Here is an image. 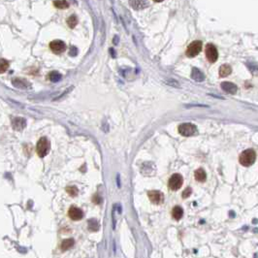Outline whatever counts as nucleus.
Instances as JSON below:
<instances>
[{
  "label": "nucleus",
  "instance_id": "423d86ee",
  "mask_svg": "<svg viewBox=\"0 0 258 258\" xmlns=\"http://www.w3.org/2000/svg\"><path fill=\"white\" fill-rule=\"evenodd\" d=\"M206 56L210 62L214 63L218 58V52L216 48L212 44H208L206 46Z\"/></svg>",
  "mask_w": 258,
  "mask_h": 258
},
{
  "label": "nucleus",
  "instance_id": "4be33fe9",
  "mask_svg": "<svg viewBox=\"0 0 258 258\" xmlns=\"http://www.w3.org/2000/svg\"><path fill=\"white\" fill-rule=\"evenodd\" d=\"M88 229L90 231H97L99 229V223L96 219H89L88 220Z\"/></svg>",
  "mask_w": 258,
  "mask_h": 258
},
{
  "label": "nucleus",
  "instance_id": "1a4fd4ad",
  "mask_svg": "<svg viewBox=\"0 0 258 258\" xmlns=\"http://www.w3.org/2000/svg\"><path fill=\"white\" fill-rule=\"evenodd\" d=\"M68 216H69L72 220H80L83 216V212L81 209L77 207H71L68 210Z\"/></svg>",
  "mask_w": 258,
  "mask_h": 258
},
{
  "label": "nucleus",
  "instance_id": "f3484780",
  "mask_svg": "<svg viewBox=\"0 0 258 258\" xmlns=\"http://www.w3.org/2000/svg\"><path fill=\"white\" fill-rule=\"evenodd\" d=\"M172 216L173 217L176 219V220H180V219L183 217L184 216V210L180 207L177 206L172 210Z\"/></svg>",
  "mask_w": 258,
  "mask_h": 258
},
{
  "label": "nucleus",
  "instance_id": "a878e982",
  "mask_svg": "<svg viewBox=\"0 0 258 258\" xmlns=\"http://www.w3.org/2000/svg\"><path fill=\"white\" fill-rule=\"evenodd\" d=\"M191 193H192V189L190 188V187H187L185 190L183 192V198H188L189 196L191 195Z\"/></svg>",
  "mask_w": 258,
  "mask_h": 258
},
{
  "label": "nucleus",
  "instance_id": "2eb2a0df",
  "mask_svg": "<svg viewBox=\"0 0 258 258\" xmlns=\"http://www.w3.org/2000/svg\"><path fill=\"white\" fill-rule=\"evenodd\" d=\"M231 72H232V68L228 64H223L220 66V68H219V76H220L221 78L229 76L231 74Z\"/></svg>",
  "mask_w": 258,
  "mask_h": 258
},
{
  "label": "nucleus",
  "instance_id": "f8f14e48",
  "mask_svg": "<svg viewBox=\"0 0 258 258\" xmlns=\"http://www.w3.org/2000/svg\"><path fill=\"white\" fill-rule=\"evenodd\" d=\"M221 88L224 90L225 92L229 93V94H236L237 90H238L237 86L233 82H223L221 83Z\"/></svg>",
  "mask_w": 258,
  "mask_h": 258
},
{
  "label": "nucleus",
  "instance_id": "20e7f679",
  "mask_svg": "<svg viewBox=\"0 0 258 258\" xmlns=\"http://www.w3.org/2000/svg\"><path fill=\"white\" fill-rule=\"evenodd\" d=\"M202 47H203V44L201 41L199 40L194 41L187 47L185 54L188 57H194L200 54V51H202Z\"/></svg>",
  "mask_w": 258,
  "mask_h": 258
},
{
  "label": "nucleus",
  "instance_id": "393cba45",
  "mask_svg": "<svg viewBox=\"0 0 258 258\" xmlns=\"http://www.w3.org/2000/svg\"><path fill=\"white\" fill-rule=\"evenodd\" d=\"M247 66L249 68V70L251 71L253 74H256L258 72V66L255 65V64H252V63H247Z\"/></svg>",
  "mask_w": 258,
  "mask_h": 258
},
{
  "label": "nucleus",
  "instance_id": "f03ea898",
  "mask_svg": "<svg viewBox=\"0 0 258 258\" xmlns=\"http://www.w3.org/2000/svg\"><path fill=\"white\" fill-rule=\"evenodd\" d=\"M51 149V144L48 138L46 137H42L37 143L36 146V151L37 154L40 157H45L49 153Z\"/></svg>",
  "mask_w": 258,
  "mask_h": 258
},
{
  "label": "nucleus",
  "instance_id": "9d476101",
  "mask_svg": "<svg viewBox=\"0 0 258 258\" xmlns=\"http://www.w3.org/2000/svg\"><path fill=\"white\" fill-rule=\"evenodd\" d=\"M12 126L15 130L20 131L26 126V120L24 118H14L12 119Z\"/></svg>",
  "mask_w": 258,
  "mask_h": 258
},
{
  "label": "nucleus",
  "instance_id": "0eeeda50",
  "mask_svg": "<svg viewBox=\"0 0 258 258\" xmlns=\"http://www.w3.org/2000/svg\"><path fill=\"white\" fill-rule=\"evenodd\" d=\"M50 48H51L52 52L59 55V54H61V52H63L66 50V45L61 40H55V41H51V42Z\"/></svg>",
  "mask_w": 258,
  "mask_h": 258
},
{
  "label": "nucleus",
  "instance_id": "4468645a",
  "mask_svg": "<svg viewBox=\"0 0 258 258\" xmlns=\"http://www.w3.org/2000/svg\"><path fill=\"white\" fill-rule=\"evenodd\" d=\"M191 78L194 81L200 82L205 80V75L203 74V72L201 70L198 69V68H193L191 71Z\"/></svg>",
  "mask_w": 258,
  "mask_h": 258
},
{
  "label": "nucleus",
  "instance_id": "c85d7f7f",
  "mask_svg": "<svg viewBox=\"0 0 258 258\" xmlns=\"http://www.w3.org/2000/svg\"><path fill=\"white\" fill-rule=\"evenodd\" d=\"M155 2H161V1H163V0H154Z\"/></svg>",
  "mask_w": 258,
  "mask_h": 258
},
{
  "label": "nucleus",
  "instance_id": "f257e3e1",
  "mask_svg": "<svg viewBox=\"0 0 258 258\" xmlns=\"http://www.w3.org/2000/svg\"><path fill=\"white\" fill-rule=\"evenodd\" d=\"M255 159H256L255 151L251 149H246L245 151H242L241 153V155L239 157V161L242 166L248 167L255 162Z\"/></svg>",
  "mask_w": 258,
  "mask_h": 258
},
{
  "label": "nucleus",
  "instance_id": "39448f33",
  "mask_svg": "<svg viewBox=\"0 0 258 258\" xmlns=\"http://www.w3.org/2000/svg\"><path fill=\"white\" fill-rule=\"evenodd\" d=\"M184 184V179L180 174H174V175L169 179L168 181V187L171 190L176 191L178 189H180Z\"/></svg>",
  "mask_w": 258,
  "mask_h": 258
},
{
  "label": "nucleus",
  "instance_id": "dca6fc26",
  "mask_svg": "<svg viewBox=\"0 0 258 258\" xmlns=\"http://www.w3.org/2000/svg\"><path fill=\"white\" fill-rule=\"evenodd\" d=\"M194 177H195V180H198L200 181V183H204L205 180H206L207 179V175H206V172H205L203 169H197L194 173Z\"/></svg>",
  "mask_w": 258,
  "mask_h": 258
},
{
  "label": "nucleus",
  "instance_id": "9b49d317",
  "mask_svg": "<svg viewBox=\"0 0 258 258\" xmlns=\"http://www.w3.org/2000/svg\"><path fill=\"white\" fill-rule=\"evenodd\" d=\"M12 83H13L14 87H16L20 89H29L30 87H31V85H30V83L24 79H20V78L13 79Z\"/></svg>",
  "mask_w": 258,
  "mask_h": 258
},
{
  "label": "nucleus",
  "instance_id": "5701e85b",
  "mask_svg": "<svg viewBox=\"0 0 258 258\" xmlns=\"http://www.w3.org/2000/svg\"><path fill=\"white\" fill-rule=\"evenodd\" d=\"M66 192L72 197H76L79 193V190L76 186H67L66 187Z\"/></svg>",
  "mask_w": 258,
  "mask_h": 258
},
{
  "label": "nucleus",
  "instance_id": "a211bd4d",
  "mask_svg": "<svg viewBox=\"0 0 258 258\" xmlns=\"http://www.w3.org/2000/svg\"><path fill=\"white\" fill-rule=\"evenodd\" d=\"M75 244V241L73 239H67V240H64L62 242H61V249L63 250V251H65V250H68L69 248H71Z\"/></svg>",
  "mask_w": 258,
  "mask_h": 258
},
{
  "label": "nucleus",
  "instance_id": "6e6552de",
  "mask_svg": "<svg viewBox=\"0 0 258 258\" xmlns=\"http://www.w3.org/2000/svg\"><path fill=\"white\" fill-rule=\"evenodd\" d=\"M148 196H149V200L153 202V204H155V205H159V204L163 203V201H164V195H163V193L160 192V191H158V190L149 191L148 192Z\"/></svg>",
  "mask_w": 258,
  "mask_h": 258
},
{
  "label": "nucleus",
  "instance_id": "bb28decb",
  "mask_svg": "<svg viewBox=\"0 0 258 258\" xmlns=\"http://www.w3.org/2000/svg\"><path fill=\"white\" fill-rule=\"evenodd\" d=\"M77 54H78L77 48H76V47H71V48H70V51H69V55L72 56H75Z\"/></svg>",
  "mask_w": 258,
  "mask_h": 258
},
{
  "label": "nucleus",
  "instance_id": "aec40b11",
  "mask_svg": "<svg viewBox=\"0 0 258 258\" xmlns=\"http://www.w3.org/2000/svg\"><path fill=\"white\" fill-rule=\"evenodd\" d=\"M54 5L57 9H66L69 7V3H68L66 0H56L54 2Z\"/></svg>",
  "mask_w": 258,
  "mask_h": 258
},
{
  "label": "nucleus",
  "instance_id": "cd10ccee",
  "mask_svg": "<svg viewBox=\"0 0 258 258\" xmlns=\"http://www.w3.org/2000/svg\"><path fill=\"white\" fill-rule=\"evenodd\" d=\"M92 201L95 203V204H100L102 202V199H101V197H99L98 195H95L93 198H92Z\"/></svg>",
  "mask_w": 258,
  "mask_h": 258
},
{
  "label": "nucleus",
  "instance_id": "7ed1b4c3",
  "mask_svg": "<svg viewBox=\"0 0 258 258\" xmlns=\"http://www.w3.org/2000/svg\"><path fill=\"white\" fill-rule=\"evenodd\" d=\"M179 133L180 135L185 136V137H189V136H193L197 133V128L192 123H183L179 126Z\"/></svg>",
  "mask_w": 258,
  "mask_h": 258
},
{
  "label": "nucleus",
  "instance_id": "6ab92c4d",
  "mask_svg": "<svg viewBox=\"0 0 258 258\" xmlns=\"http://www.w3.org/2000/svg\"><path fill=\"white\" fill-rule=\"evenodd\" d=\"M61 78H62V76L60 75L58 72H56V71H52V72H51V73L49 74V79H50V81H51L52 82H59L60 80H61Z\"/></svg>",
  "mask_w": 258,
  "mask_h": 258
},
{
  "label": "nucleus",
  "instance_id": "b1692460",
  "mask_svg": "<svg viewBox=\"0 0 258 258\" xmlns=\"http://www.w3.org/2000/svg\"><path fill=\"white\" fill-rule=\"evenodd\" d=\"M9 68V62L5 60L4 58L1 59V62H0V72L4 73L7 69Z\"/></svg>",
  "mask_w": 258,
  "mask_h": 258
},
{
  "label": "nucleus",
  "instance_id": "ddd939ff",
  "mask_svg": "<svg viewBox=\"0 0 258 258\" xmlns=\"http://www.w3.org/2000/svg\"><path fill=\"white\" fill-rule=\"evenodd\" d=\"M129 4L135 10L145 9L148 7V0H129Z\"/></svg>",
  "mask_w": 258,
  "mask_h": 258
},
{
  "label": "nucleus",
  "instance_id": "412c9836",
  "mask_svg": "<svg viewBox=\"0 0 258 258\" xmlns=\"http://www.w3.org/2000/svg\"><path fill=\"white\" fill-rule=\"evenodd\" d=\"M67 24L70 28H74L76 25L78 24V19L77 17L75 16V15H72L69 18L67 19Z\"/></svg>",
  "mask_w": 258,
  "mask_h": 258
}]
</instances>
